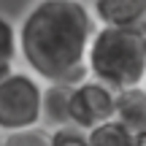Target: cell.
Masks as SVG:
<instances>
[{
	"mask_svg": "<svg viewBox=\"0 0 146 146\" xmlns=\"http://www.w3.org/2000/svg\"><path fill=\"white\" fill-rule=\"evenodd\" d=\"M19 60L43 84L87 76V49L98 27L84 0H35L19 19Z\"/></svg>",
	"mask_w": 146,
	"mask_h": 146,
	"instance_id": "obj_1",
	"label": "cell"
},
{
	"mask_svg": "<svg viewBox=\"0 0 146 146\" xmlns=\"http://www.w3.org/2000/svg\"><path fill=\"white\" fill-rule=\"evenodd\" d=\"M87 76L116 92L141 87L146 76V35L135 27L98 25L87 49Z\"/></svg>",
	"mask_w": 146,
	"mask_h": 146,
	"instance_id": "obj_2",
	"label": "cell"
},
{
	"mask_svg": "<svg viewBox=\"0 0 146 146\" xmlns=\"http://www.w3.org/2000/svg\"><path fill=\"white\" fill-rule=\"evenodd\" d=\"M43 87L46 84L27 68H14L0 81V133L3 135L41 127Z\"/></svg>",
	"mask_w": 146,
	"mask_h": 146,
	"instance_id": "obj_3",
	"label": "cell"
},
{
	"mask_svg": "<svg viewBox=\"0 0 146 146\" xmlns=\"http://www.w3.org/2000/svg\"><path fill=\"white\" fill-rule=\"evenodd\" d=\"M116 89L98 81L92 76H84L70 87V125L78 130H92L95 125L116 116Z\"/></svg>",
	"mask_w": 146,
	"mask_h": 146,
	"instance_id": "obj_4",
	"label": "cell"
},
{
	"mask_svg": "<svg viewBox=\"0 0 146 146\" xmlns=\"http://www.w3.org/2000/svg\"><path fill=\"white\" fill-rule=\"evenodd\" d=\"M98 25L135 27L146 35V0H89Z\"/></svg>",
	"mask_w": 146,
	"mask_h": 146,
	"instance_id": "obj_5",
	"label": "cell"
},
{
	"mask_svg": "<svg viewBox=\"0 0 146 146\" xmlns=\"http://www.w3.org/2000/svg\"><path fill=\"white\" fill-rule=\"evenodd\" d=\"M70 87L73 84H46L43 87L41 127L57 130L70 125Z\"/></svg>",
	"mask_w": 146,
	"mask_h": 146,
	"instance_id": "obj_6",
	"label": "cell"
},
{
	"mask_svg": "<svg viewBox=\"0 0 146 146\" xmlns=\"http://www.w3.org/2000/svg\"><path fill=\"white\" fill-rule=\"evenodd\" d=\"M116 119H122L130 130H146V87H133L116 95Z\"/></svg>",
	"mask_w": 146,
	"mask_h": 146,
	"instance_id": "obj_7",
	"label": "cell"
},
{
	"mask_svg": "<svg viewBox=\"0 0 146 146\" xmlns=\"http://www.w3.org/2000/svg\"><path fill=\"white\" fill-rule=\"evenodd\" d=\"M87 141L89 146H135V130L114 116L87 130Z\"/></svg>",
	"mask_w": 146,
	"mask_h": 146,
	"instance_id": "obj_8",
	"label": "cell"
},
{
	"mask_svg": "<svg viewBox=\"0 0 146 146\" xmlns=\"http://www.w3.org/2000/svg\"><path fill=\"white\" fill-rule=\"evenodd\" d=\"M0 57L16 62L19 60V27L0 14Z\"/></svg>",
	"mask_w": 146,
	"mask_h": 146,
	"instance_id": "obj_9",
	"label": "cell"
},
{
	"mask_svg": "<svg viewBox=\"0 0 146 146\" xmlns=\"http://www.w3.org/2000/svg\"><path fill=\"white\" fill-rule=\"evenodd\" d=\"M3 146H49V130L30 127V130H19V133H5Z\"/></svg>",
	"mask_w": 146,
	"mask_h": 146,
	"instance_id": "obj_10",
	"label": "cell"
},
{
	"mask_svg": "<svg viewBox=\"0 0 146 146\" xmlns=\"http://www.w3.org/2000/svg\"><path fill=\"white\" fill-rule=\"evenodd\" d=\"M49 146H89L87 133L78 130V127H57V130H49Z\"/></svg>",
	"mask_w": 146,
	"mask_h": 146,
	"instance_id": "obj_11",
	"label": "cell"
},
{
	"mask_svg": "<svg viewBox=\"0 0 146 146\" xmlns=\"http://www.w3.org/2000/svg\"><path fill=\"white\" fill-rule=\"evenodd\" d=\"M14 68H16V65L11 62V60H3V57H0V81H3V78L8 76V73L14 70Z\"/></svg>",
	"mask_w": 146,
	"mask_h": 146,
	"instance_id": "obj_12",
	"label": "cell"
},
{
	"mask_svg": "<svg viewBox=\"0 0 146 146\" xmlns=\"http://www.w3.org/2000/svg\"><path fill=\"white\" fill-rule=\"evenodd\" d=\"M135 146H146V130L135 133Z\"/></svg>",
	"mask_w": 146,
	"mask_h": 146,
	"instance_id": "obj_13",
	"label": "cell"
},
{
	"mask_svg": "<svg viewBox=\"0 0 146 146\" xmlns=\"http://www.w3.org/2000/svg\"><path fill=\"white\" fill-rule=\"evenodd\" d=\"M0 146H3V133H0Z\"/></svg>",
	"mask_w": 146,
	"mask_h": 146,
	"instance_id": "obj_14",
	"label": "cell"
},
{
	"mask_svg": "<svg viewBox=\"0 0 146 146\" xmlns=\"http://www.w3.org/2000/svg\"><path fill=\"white\" fill-rule=\"evenodd\" d=\"M143 87H146V76H143Z\"/></svg>",
	"mask_w": 146,
	"mask_h": 146,
	"instance_id": "obj_15",
	"label": "cell"
}]
</instances>
